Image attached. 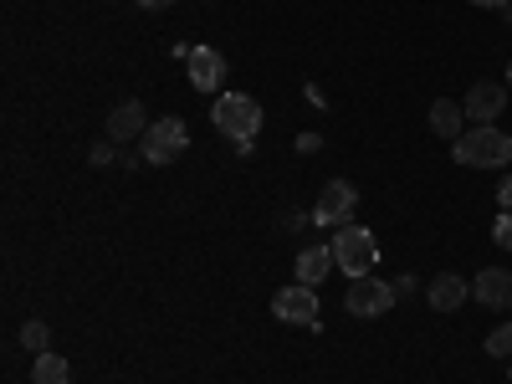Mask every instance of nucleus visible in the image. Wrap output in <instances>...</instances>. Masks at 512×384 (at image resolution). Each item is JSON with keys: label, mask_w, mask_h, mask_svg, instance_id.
<instances>
[{"label": "nucleus", "mask_w": 512, "mask_h": 384, "mask_svg": "<svg viewBox=\"0 0 512 384\" xmlns=\"http://www.w3.org/2000/svg\"><path fill=\"white\" fill-rule=\"evenodd\" d=\"M451 154H456L461 169H502L512 159V134H502V128H492V123H477L451 144Z\"/></svg>", "instance_id": "nucleus-1"}, {"label": "nucleus", "mask_w": 512, "mask_h": 384, "mask_svg": "<svg viewBox=\"0 0 512 384\" xmlns=\"http://www.w3.org/2000/svg\"><path fill=\"white\" fill-rule=\"evenodd\" d=\"M210 123H216V134H226L231 144H246L262 134V103L251 93H221L216 108H210Z\"/></svg>", "instance_id": "nucleus-2"}, {"label": "nucleus", "mask_w": 512, "mask_h": 384, "mask_svg": "<svg viewBox=\"0 0 512 384\" xmlns=\"http://www.w3.org/2000/svg\"><path fill=\"white\" fill-rule=\"evenodd\" d=\"M333 246V262H338V272L344 277H369L374 272V262H379V241H374V231H364V226H338V236L328 241Z\"/></svg>", "instance_id": "nucleus-3"}, {"label": "nucleus", "mask_w": 512, "mask_h": 384, "mask_svg": "<svg viewBox=\"0 0 512 384\" xmlns=\"http://www.w3.org/2000/svg\"><path fill=\"white\" fill-rule=\"evenodd\" d=\"M272 318H282V323H292V328H318V323H323L318 287H308V282H287V287H277V297H272Z\"/></svg>", "instance_id": "nucleus-4"}, {"label": "nucleus", "mask_w": 512, "mask_h": 384, "mask_svg": "<svg viewBox=\"0 0 512 384\" xmlns=\"http://www.w3.org/2000/svg\"><path fill=\"white\" fill-rule=\"evenodd\" d=\"M190 149V128L180 118H154L144 134V164H175Z\"/></svg>", "instance_id": "nucleus-5"}, {"label": "nucleus", "mask_w": 512, "mask_h": 384, "mask_svg": "<svg viewBox=\"0 0 512 384\" xmlns=\"http://www.w3.org/2000/svg\"><path fill=\"white\" fill-rule=\"evenodd\" d=\"M395 282H379V277H354L349 282V292H344V308L354 313V318H384L395 308Z\"/></svg>", "instance_id": "nucleus-6"}, {"label": "nucleus", "mask_w": 512, "mask_h": 384, "mask_svg": "<svg viewBox=\"0 0 512 384\" xmlns=\"http://www.w3.org/2000/svg\"><path fill=\"white\" fill-rule=\"evenodd\" d=\"M354 205H359V190H354L349 180H328V185L318 190V205H313V226H323V231L349 226Z\"/></svg>", "instance_id": "nucleus-7"}, {"label": "nucleus", "mask_w": 512, "mask_h": 384, "mask_svg": "<svg viewBox=\"0 0 512 384\" xmlns=\"http://www.w3.org/2000/svg\"><path fill=\"white\" fill-rule=\"evenodd\" d=\"M185 72L195 82V93H221V82H226V57L216 47H195L185 57Z\"/></svg>", "instance_id": "nucleus-8"}, {"label": "nucleus", "mask_w": 512, "mask_h": 384, "mask_svg": "<svg viewBox=\"0 0 512 384\" xmlns=\"http://www.w3.org/2000/svg\"><path fill=\"white\" fill-rule=\"evenodd\" d=\"M149 134V113L139 98H123L113 113H108V139L113 144H128V139H144Z\"/></svg>", "instance_id": "nucleus-9"}, {"label": "nucleus", "mask_w": 512, "mask_h": 384, "mask_svg": "<svg viewBox=\"0 0 512 384\" xmlns=\"http://www.w3.org/2000/svg\"><path fill=\"white\" fill-rule=\"evenodd\" d=\"M472 297H477L482 308L507 313V308H512V272H507V267H482V277L472 282Z\"/></svg>", "instance_id": "nucleus-10"}, {"label": "nucleus", "mask_w": 512, "mask_h": 384, "mask_svg": "<svg viewBox=\"0 0 512 384\" xmlns=\"http://www.w3.org/2000/svg\"><path fill=\"white\" fill-rule=\"evenodd\" d=\"M466 118H472V123H492L502 108H507V88H502V82H472V93H466Z\"/></svg>", "instance_id": "nucleus-11"}, {"label": "nucleus", "mask_w": 512, "mask_h": 384, "mask_svg": "<svg viewBox=\"0 0 512 384\" xmlns=\"http://www.w3.org/2000/svg\"><path fill=\"white\" fill-rule=\"evenodd\" d=\"M466 297H472V287H466L456 272H441V277H431L425 282V303H431L436 313H456Z\"/></svg>", "instance_id": "nucleus-12"}, {"label": "nucleus", "mask_w": 512, "mask_h": 384, "mask_svg": "<svg viewBox=\"0 0 512 384\" xmlns=\"http://www.w3.org/2000/svg\"><path fill=\"white\" fill-rule=\"evenodd\" d=\"M333 267H338L333 262V246H303V251H297V262H292L297 282H308V287H318Z\"/></svg>", "instance_id": "nucleus-13"}, {"label": "nucleus", "mask_w": 512, "mask_h": 384, "mask_svg": "<svg viewBox=\"0 0 512 384\" xmlns=\"http://www.w3.org/2000/svg\"><path fill=\"white\" fill-rule=\"evenodd\" d=\"M461 123H466V108H461V103H446V98L431 103V134H436V139H451V144H456V139L466 134Z\"/></svg>", "instance_id": "nucleus-14"}, {"label": "nucleus", "mask_w": 512, "mask_h": 384, "mask_svg": "<svg viewBox=\"0 0 512 384\" xmlns=\"http://www.w3.org/2000/svg\"><path fill=\"white\" fill-rule=\"evenodd\" d=\"M31 384H72V364L62 359V354H36L31 359Z\"/></svg>", "instance_id": "nucleus-15"}, {"label": "nucleus", "mask_w": 512, "mask_h": 384, "mask_svg": "<svg viewBox=\"0 0 512 384\" xmlns=\"http://www.w3.org/2000/svg\"><path fill=\"white\" fill-rule=\"evenodd\" d=\"M21 349H26L31 359H36V354H47V349H52V328L41 323V318H31V323L21 328Z\"/></svg>", "instance_id": "nucleus-16"}, {"label": "nucleus", "mask_w": 512, "mask_h": 384, "mask_svg": "<svg viewBox=\"0 0 512 384\" xmlns=\"http://www.w3.org/2000/svg\"><path fill=\"white\" fill-rule=\"evenodd\" d=\"M487 354L492 359H512V323H502V328L487 333Z\"/></svg>", "instance_id": "nucleus-17"}, {"label": "nucleus", "mask_w": 512, "mask_h": 384, "mask_svg": "<svg viewBox=\"0 0 512 384\" xmlns=\"http://www.w3.org/2000/svg\"><path fill=\"white\" fill-rule=\"evenodd\" d=\"M492 241H497L502 251H512V210H502V216L492 221Z\"/></svg>", "instance_id": "nucleus-18"}, {"label": "nucleus", "mask_w": 512, "mask_h": 384, "mask_svg": "<svg viewBox=\"0 0 512 384\" xmlns=\"http://www.w3.org/2000/svg\"><path fill=\"white\" fill-rule=\"evenodd\" d=\"M318 149H323L318 134H297V154H318Z\"/></svg>", "instance_id": "nucleus-19"}, {"label": "nucleus", "mask_w": 512, "mask_h": 384, "mask_svg": "<svg viewBox=\"0 0 512 384\" xmlns=\"http://www.w3.org/2000/svg\"><path fill=\"white\" fill-rule=\"evenodd\" d=\"M308 221H313V216H303V210H287V216H282V226H287V231H303Z\"/></svg>", "instance_id": "nucleus-20"}, {"label": "nucleus", "mask_w": 512, "mask_h": 384, "mask_svg": "<svg viewBox=\"0 0 512 384\" xmlns=\"http://www.w3.org/2000/svg\"><path fill=\"white\" fill-rule=\"evenodd\" d=\"M88 159H93V164H108V159H113V144H93Z\"/></svg>", "instance_id": "nucleus-21"}, {"label": "nucleus", "mask_w": 512, "mask_h": 384, "mask_svg": "<svg viewBox=\"0 0 512 384\" xmlns=\"http://www.w3.org/2000/svg\"><path fill=\"white\" fill-rule=\"evenodd\" d=\"M497 200H502V210H512V175L497 185Z\"/></svg>", "instance_id": "nucleus-22"}, {"label": "nucleus", "mask_w": 512, "mask_h": 384, "mask_svg": "<svg viewBox=\"0 0 512 384\" xmlns=\"http://www.w3.org/2000/svg\"><path fill=\"white\" fill-rule=\"evenodd\" d=\"M134 6H144V11H169L175 0H134Z\"/></svg>", "instance_id": "nucleus-23"}, {"label": "nucleus", "mask_w": 512, "mask_h": 384, "mask_svg": "<svg viewBox=\"0 0 512 384\" xmlns=\"http://www.w3.org/2000/svg\"><path fill=\"white\" fill-rule=\"evenodd\" d=\"M472 6H482V11H507L512 0H472Z\"/></svg>", "instance_id": "nucleus-24"}, {"label": "nucleus", "mask_w": 512, "mask_h": 384, "mask_svg": "<svg viewBox=\"0 0 512 384\" xmlns=\"http://www.w3.org/2000/svg\"><path fill=\"white\" fill-rule=\"evenodd\" d=\"M507 88H512V62H507Z\"/></svg>", "instance_id": "nucleus-25"}]
</instances>
